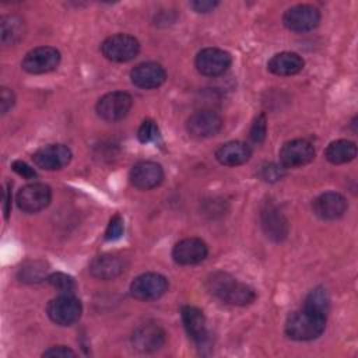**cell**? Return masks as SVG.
Masks as SVG:
<instances>
[{"instance_id": "obj_15", "label": "cell", "mask_w": 358, "mask_h": 358, "mask_svg": "<svg viewBox=\"0 0 358 358\" xmlns=\"http://www.w3.org/2000/svg\"><path fill=\"white\" fill-rule=\"evenodd\" d=\"M164 180V169L152 161L137 162L130 171V182L140 190H150L159 186Z\"/></svg>"}, {"instance_id": "obj_17", "label": "cell", "mask_w": 358, "mask_h": 358, "mask_svg": "<svg viewBox=\"0 0 358 358\" xmlns=\"http://www.w3.org/2000/svg\"><path fill=\"white\" fill-rule=\"evenodd\" d=\"M312 208L322 220H337L344 215L347 210V200L337 192H324L313 200Z\"/></svg>"}, {"instance_id": "obj_25", "label": "cell", "mask_w": 358, "mask_h": 358, "mask_svg": "<svg viewBox=\"0 0 358 358\" xmlns=\"http://www.w3.org/2000/svg\"><path fill=\"white\" fill-rule=\"evenodd\" d=\"M1 43L4 46L15 45L25 35L24 21L18 15H4L1 17Z\"/></svg>"}, {"instance_id": "obj_30", "label": "cell", "mask_w": 358, "mask_h": 358, "mask_svg": "<svg viewBox=\"0 0 358 358\" xmlns=\"http://www.w3.org/2000/svg\"><path fill=\"white\" fill-rule=\"evenodd\" d=\"M122 234H123V218L119 214H116L110 218V221L108 224L105 238L108 241H115V239L120 238Z\"/></svg>"}, {"instance_id": "obj_3", "label": "cell", "mask_w": 358, "mask_h": 358, "mask_svg": "<svg viewBox=\"0 0 358 358\" xmlns=\"http://www.w3.org/2000/svg\"><path fill=\"white\" fill-rule=\"evenodd\" d=\"M102 55L116 63H126L133 60L140 52L138 41L127 34H116L106 38L101 45Z\"/></svg>"}, {"instance_id": "obj_33", "label": "cell", "mask_w": 358, "mask_h": 358, "mask_svg": "<svg viewBox=\"0 0 358 358\" xmlns=\"http://www.w3.org/2000/svg\"><path fill=\"white\" fill-rule=\"evenodd\" d=\"M43 357H52V358H55V357H62V358H64V357H76V352L73 351V350H70L69 347H66V345H56V347H50L49 350H46L45 352H43Z\"/></svg>"}, {"instance_id": "obj_12", "label": "cell", "mask_w": 358, "mask_h": 358, "mask_svg": "<svg viewBox=\"0 0 358 358\" xmlns=\"http://www.w3.org/2000/svg\"><path fill=\"white\" fill-rule=\"evenodd\" d=\"M278 157L282 168H298L313 161L315 148L308 140L295 138L281 147Z\"/></svg>"}, {"instance_id": "obj_4", "label": "cell", "mask_w": 358, "mask_h": 358, "mask_svg": "<svg viewBox=\"0 0 358 358\" xmlns=\"http://www.w3.org/2000/svg\"><path fill=\"white\" fill-rule=\"evenodd\" d=\"M133 99L124 91H112L101 96L96 102V115L106 122H117L127 116L131 109Z\"/></svg>"}, {"instance_id": "obj_1", "label": "cell", "mask_w": 358, "mask_h": 358, "mask_svg": "<svg viewBox=\"0 0 358 358\" xmlns=\"http://www.w3.org/2000/svg\"><path fill=\"white\" fill-rule=\"evenodd\" d=\"M206 287L211 295L229 305H249L256 298L253 288L224 271L211 273L206 280Z\"/></svg>"}, {"instance_id": "obj_8", "label": "cell", "mask_w": 358, "mask_h": 358, "mask_svg": "<svg viewBox=\"0 0 358 358\" xmlns=\"http://www.w3.org/2000/svg\"><path fill=\"white\" fill-rule=\"evenodd\" d=\"M282 22L289 31L308 32L319 25L320 11L310 4H296L284 13Z\"/></svg>"}, {"instance_id": "obj_36", "label": "cell", "mask_w": 358, "mask_h": 358, "mask_svg": "<svg viewBox=\"0 0 358 358\" xmlns=\"http://www.w3.org/2000/svg\"><path fill=\"white\" fill-rule=\"evenodd\" d=\"M10 208H11V185L7 183L6 189H4V204H3V211H4L6 220L10 215Z\"/></svg>"}, {"instance_id": "obj_11", "label": "cell", "mask_w": 358, "mask_h": 358, "mask_svg": "<svg viewBox=\"0 0 358 358\" xmlns=\"http://www.w3.org/2000/svg\"><path fill=\"white\" fill-rule=\"evenodd\" d=\"M221 127H222V117L211 109L196 110L186 120L187 133L196 138L213 137L221 130Z\"/></svg>"}, {"instance_id": "obj_24", "label": "cell", "mask_w": 358, "mask_h": 358, "mask_svg": "<svg viewBox=\"0 0 358 358\" xmlns=\"http://www.w3.org/2000/svg\"><path fill=\"white\" fill-rule=\"evenodd\" d=\"M324 157L330 164L334 165L347 164L357 157V145L350 140L331 141L324 151Z\"/></svg>"}, {"instance_id": "obj_6", "label": "cell", "mask_w": 358, "mask_h": 358, "mask_svg": "<svg viewBox=\"0 0 358 358\" xmlns=\"http://www.w3.org/2000/svg\"><path fill=\"white\" fill-rule=\"evenodd\" d=\"M60 63V52L52 46L31 49L22 59L21 67L29 74H43L55 70Z\"/></svg>"}, {"instance_id": "obj_20", "label": "cell", "mask_w": 358, "mask_h": 358, "mask_svg": "<svg viewBox=\"0 0 358 358\" xmlns=\"http://www.w3.org/2000/svg\"><path fill=\"white\" fill-rule=\"evenodd\" d=\"M180 316L189 337L197 344L204 343L207 338V322L203 312L196 306L185 305L180 309Z\"/></svg>"}, {"instance_id": "obj_29", "label": "cell", "mask_w": 358, "mask_h": 358, "mask_svg": "<svg viewBox=\"0 0 358 358\" xmlns=\"http://www.w3.org/2000/svg\"><path fill=\"white\" fill-rule=\"evenodd\" d=\"M267 120H266V115L264 113H260L256 119H255V122H253V124H252V127H250V138H252V141L253 143H262L263 140H264V137H266V131H267Z\"/></svg>"}, {"instance_id": "obj_35", "label": "cell", "mask_w": 358, "mask_h": 358, "mask_svg": "<svg viewBox=\"0 0 358 358\" xmlns=\"http://www.w3.org/2000/svg\"><path fill=\"white\" fill-rule=\"evenodd\" d=\"M262 176L266 180H277L282 176V168H280L277 165H268V166L263 168Z\"/></svg>"}, {"instance_id": "obj_21", "label": "cell", "mask_w": 358, "mask_h": 358, "mask_svg": "<svg viewBox=\"0 0 358 358\" xmlns=\"http://www.w3.org/2000/svg\"><path fill=\"white\" fill-rule=\"evenodd\" d=\"M303 59L295 53V52H281L274 55L268 63L267 69L270 73L280 76V77H288L298 74L303 69Z\"/></svg>"}, {"instance_id": "obj_26", "label": "cell", "mask_w": 358, "mask_h": 358, "mask_svg": "<svg viewBox=\"0 0 358 358\" xmlns=\"http://www.w3.org/2000/svg\"><path fill=\"white\" fill-rule=\"evenodd\" d=\"M329 308H330V299H329L327 291L323 287H316L305 298L303 309L308 312L326 317L329 313Z\"/></svg>"}, {"instance_id": "obj_28", "label": "cell", "mask_w": 358, "mask_h": 358, "mask_svg": "<svg viewBox=\"0 0 358 358\" xmlns=\"http://www.w3.org/2000/svg\"><path fill=\"white\" fill-rule=\"evenodd\" d=\"M158 136H159V129L152 119H145L137 131L138 140L144 144L155 141L158 138Z\"/></svg>"}, {"instance_id": "obj_31", "label": "cell", "mask_w": 358, "mask_h": 358, "mask_svg": "<svg viewBox=\"0 0 358 358\" xmlns=\"http://www.w3.org/2000/svg\"><path fill=\"white\" fill-rule=\"evenodd\" d=\"M11 168H13V171H14L15 173H18L20 176H22L24 179H34V178H36L35 169H34L32 166H29V165H28L27 162H24V161H20V159L14 161L13 165H11Z\"/></svg>"}, {"instance_id": "obj_5", "label": "cell", "mask_w": 358, "mask_h": 358, "mask_svg": "<svg viewBox=\"0 0 358 358\" xmlns=\"http://www.w3.org/2000/svg\"><path fill=\"white\" fill-rule=\"evenodd\" d=\"M46 312L53 323L59 326H70L80 319L83 306L74 295L62 294L48 303Z\"/></svg>"}, {"instance_id": "obj_18", "label": "cell", "mask_w": 358, "mask_h": 358, "mask_svg": "<svg viewBox=\"0 0 358 358\" xmlns=\"http://www.w3.org/2000/svg\"><path fill=\"white\" fill-rule=\"evenodd\" d=\"M131 83L143 90H151L162 85L166 80V71L164 67L154 62H145L137 64L130 71Z\"/></svg>"}, {"instance_id": "obj_14", "label": "cell", "mask_w": 358, "mask_h": 358, "mask_svg": "<svg viewBox=\"0 0 358 358\" xmlns=\"http://www.w3.org/2000/svg\"><path fill=\"white\" fill-rule=\"evenodd\" d=\"M165 330L157 323L140 324L131 336L133 347L140 352H154L165 343Z\"/></svg>"}, {"instance_id": "obj_7", "label": "cell", "mask_w": 358, "mask_h": 358, "mask_svg": "<svg viewBox=\"0 0 358 358\" xmlns=\"http://www.w3.org/2000/svg\"><path fill=\"white\" fill-rule=\"evenodd\" d=\"M52 190L45 183H29L21 187L17 193V206L27 214L38 213L49 206Z\"/></svg>"}, {"instance_id": "obj_10", "label": "cell", "mask_w": 358, "mask_h": 358, "mask_svg": "<svg viewBox=\"0 0 358 358\" xmlns=\"http://www.w3.org/2000/svg\"><path fill=\"white\" fill-rule=\"evenodd\" d=\"M168 291V280L158 273H144L130 284V294L140 301L158 299Z\"/></svg>"}, {"instance_id": "obj_2", "label": "cell", "mask_w": 358, "mask_h": 358, "mask_svg": "<svg viewBox=\"0 0 358 358\" xmlns=\"http://www.w3.org/2000/svg\"><path fill=\"white\" fill-rule=\"evenodd\" d=\"M326 317L305 309L292 312L285 322V333L296 341L315 340L324 331Z\"/></svg>"}, {"instance_id": "obj_19", "label": "cell", "mask_w": 358, "mask_h": 358, "mask_svg": "<svg viewBox=\"0 0 358 358\" xmlns=\"http://www.w3.org/2000/svg\"><path fill=\"white\" fill-rule=\"evenodd\" d=\"M124 271V260L112 253L96 256L90 263V273L99 280H113Z\"/></svg>"}, {"instance_id": "obj_16", "label": "cell", "mask_w": 358, "mask_h": 358, "mask_svg": "<svg viewBox=\"0 0 358 358\" xmlns=\"http://www.w3.org/2000/svg\"><path fill=\"white\" fill-rule=\"evenodd\" d=\"M208 255V248L199 238H185L172 249V257L178 264L192 266L203 262Z\"/></svg>"}, {"instance_id": "obj_34", "label": "cell", "mask_w": 358, "mask_h": 358, "mask_svg": "<svg viewBox=\"0 0 358 358\" xmlns=\"http://www.w3.org/2000/svg\"><path fill=\"white\" fill-rule=\"evenodd\" d=\"M190 6L193 7L194 11L197 13H210L213 11L217 6H218V1H211V0H196V1H192Z\"/></svg>"}, {"instance_id": "obj_27", "label": "cell", "mask_w": 358, "mask_h": 358, "mask_svg": "<svg viewBox=\"0 0 358 358\" xmlns=\"http://www.w3.org/2000/svg\"><path fill=\"white\" fill-rule=\"evenodd\" d=\"M49 284L62 294H71L76 288L74 280L64 273H53L48 277Z\"/></svg>"}, {"instance_id": "obj_9", "label": "cell", "mask_w": 358, "mask_h": 358, "mask_svg": "<svg viewBox=\"0 0 358 358\" xmlns=\"http://www.w3.org/2000/svg\"><path fill=\"white\" fill-rule=\"evenodd\" d=\"M231 63V55L218 48L201 49L194 60L197 71L206 77H217L224 74L229 69Z\"/></svg>"}, {"instance_id": "obj_32", "label": "cell", "mask_w": 358, "mask_h": 358, "mask_svg": "<svg viewBox=\"0 0 358 358\" xmlns=\"http://www.w3.org/2000/svg\"><path fill=\"white\" fill-rule=\"evenodd\" d=\"M14 101H15V96H14L13 91L6 87H1V90H0V110L3 115L7 113L8 109L13 108Z\"/></svg>"}, {"instance_id": "obj_22", "label": "cell", "mask_w": 358, "mask_h": 358, "mask_svg": "<svg viewBox=\"0 0 358 358\" xmlns=\"http://www.w3.org/2000/svg\"><path fill=\"white\" fill-rule=\"evenodd\" d=\"M262 227L266 235L275 242L285 239L288 234V221L274 206H267L262 211Z\"/></svg>"}, {"instance_id": "obj_13", "label": "cell", "mask_w": 358, "mask_h": 358, "mask_svg": "<svg viewBox=\"0 0 358 358\" xmlns=\"http://www.w3.org/2000/svg\"><path fill=\"white\" fill-rule=\"evenodd\" d=\"M32 159L41 169L56 171L69 165L71 161V151L64 144H49L34 152Z\"/></svg>"}, {"instance_id": "obj_23", "label": "cell", "mask_w": 358, "mask_h": 358, "mask_svg": "<svg viewBox=\"0 0 358 358\" xmlns=\"http://www.w3.org/2000/svg\"><path fill=\"white\" fill-rule=\"evenodd\" d=\"M252 155L250 147L243 141H228L215 151V158L227 166H238L245 164Z\"/></svg>"}]
</instances>
